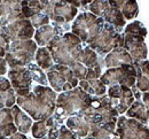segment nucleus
Returning a JSON list of instances; mask_svg holds the SVG:
<instances>
[{"label": "nucleus", "instance_id": "nucleus-1", "mask_svg": "<svg viewBox=\"0 0 149 139\" xmlns=\"http://www.w3.org/2000/svg\"><path fill=\"white\" fill-rule=\"evenodd\" d=\"M56 98L57 93L48 85H35L29 94L16 97V105L33 121H44L54 114Z\"/></svg>", "mask_w": 149, "mask_h": 139}, {"label": "nucleus", "instance_id": "nucleus-2", "mask_svg": "<svg viewBox=\"0 0 149 139\" xmlns=\"http://www.w3.org/2000/svg\"><path fill=\"white\" fill-rule=\"evenodd\" d=\"M91 98L92 96L86 93L79 86L70 91L61 92L56 98V107L53 114L54 119L62 125L70 116H80L90 106Z\"/></svg>", "mask_w": 149, "mask_h": 139}, {"label": "nucleus", "instance_id": "nucleus-3", "mask_svg": "<svg viewBox=\"0 0 149 139\" xmlns=\"http://www.w3.org/2000/svg\"><path fill=\"white\" fill-rule=\"evenodd\" d=\"M85 44L72 32H67L63 36H57L46 47L49 51L55 64L71 67L78 62Z\"/></svg>", "mask_w": 149, "mask_h": 139}, {"label": "nucleus", "instance_id": "nucleus-4", "mask_svg": "<svg viewBox=\"0 0 149 139\" xmlns=\"http://www.w3.org/2000/svg\"><path fill=\"white\" fill-rule=\"evenodd\" d=\"M80 116L91 125H99L108 122H116L119 114L111 106L107 94H104L101 97L92 96L90 106Z\"/></svg>", "mask_w": 149, "mask_h": 139}, {"label": "nucleus", "instance_id": "nucleus-5", "mask_svg": "<svg viewBox=\"0 0 149 139\" xmlns=\"http://www.w3.org/2000/svg\"><path fill=\"white\" fill-rule=\"evenodd\" d=\"M103 25V19L95 16L88 10H84L76 16L70 32L76 35L85 45H88L101 32Z\"/></svg>", "mask_w": 149, "mask_h": 139}, {"label": "nucleus", "instance_id": "nucleus-6", "mask_svg": "<svg viewBox=\"0 0 149 139\" xmlns=\"http://www.w3.org/2000/svg\"><path fill=\"white\" fill-rule=\"evenodd\" d=\"M87 46L96 52L97 55L106 57L113 48L124 46L123 28H116L104 22L101 32Z\"/></svg>", "mask_w": 149, "mask_h": 139}, {"label": "nucleus", "instance_id": "nucleus-7", "mask_svg": "<svg viewBox=\"0 0 149 139\" xmlns=\"http://www.w3.org/2000/svg\"><path fill=\"white\" fill-rule=\"evenodd\" d=\"M38 46L32 39L14 40L10 41L9 50L6 52L3 59L9 68L15 67H26L29 63L35 61V54Z\"/></svg>", "mask_w": 149, "mask_h": 139}, {"label": "nucleus", "instance_id": "nucleus-8", "mask_svg": "<svg viewBox=\"0 0 149 139\" xmlns=\"http://www.w3.org/2000/svg\"><path fill=\"white\" fill-rule=\"evenodd\" d=\"M48 84L56 93L70 91L78 86L79 80L74 76L70 67L63 64H55L46 71Z\"/></svg>", "mask_w": 149, "mask_h": 139}, {"label": "nucleus", "instance_id": "nucleus-9", "mask_svg": "<svg viewBox=\"0 0 149 139\" xmlns=\"http://www.w3.org/2000/svg\"><path fill=\"white\" fill-rule=\"evenodd\" d=\"M136 78V69L134 64H123L116 68H109L104 73H102L101 80L106 86L111 85H125L127 87H133L135 85Z\"/></svg>", "mask_w": 149, "mask_h": 139}, {"label": "nucleus", "instance_id": "nucleus-10", "mask_svg": "<svg viewBox=\"0 0 149 139\" xmlns=\"http://www.w3.org/2000/svg\"><path fill=\"white\" fill-rule=\"evenodd\" d=\"M116 133L119 139H149V128L136 119L120 115L116 121Z\"/></svg>", "mask_w": 149, "mask_h": 139}, {"label": "nucleus", "instance_id": "nucleus-11", "mask_svg": "<svg viewBox=\"0 0 149 139\" xmlns=\"http://www.w3.org/2000/svg\"><path fill=\"white\" fill-rule=\"evenodd\" d=\"M107 97L110 100L111 106L117 110L119 115L126 113L130 106L134 102V96L132 90L125 85H111L107 89Z\"/></svg>", "mask_w": 149, "mask_h": 139}, {"label": "nucleus", "instance_id": "nucleus-12", "mask_svg": "<svg viewBox=\"0 0 149 139\" xmlns=\"http://www.w3.org/2000/svg\"><path fill=\"white\" fill-rule=\"evenodd\" d=\"M7 75L16 97H24L32 91V77L26 67L19 66L15 68H9Z\"/></svg>", "mask_w": 149, "mask_h": 139}, {"label": "nucleus", "instance_id": "nucleus-13", "mask_svg": "<svg viewBox=\"0 0 149 139\" xmlns=\"http://www.w3.org/2000/svg\"><path fill=\"white\" fill-rule=\"evenodd\" d=\"M7 36L9 37L10 41L14 40H28L32 39L36 29L32 27L30 20L21 19L16 20L5 27H2Z\"/></svg>", "mask_w": 149, "mask_h": 139}, {"label": "nucleus", "instance_id": "nucleus-14", "mask_svg": "<svg viewBox=\"0 0 149 139\" xmlns=\"http://www.w3.org/2000/svg\"><path fill=\"white\" fill-rule=\"evenodd\" d=\"M124 48L130 53L133 61L138 62V61H142V60H147V45L145 38L141 36H136V35H130V34H124Z\"/></svg>", "mask_w": 149, "mask_h": 139}, {"label": "nucleus", "instance_id": "nucleus-15", "mask_svg": "<svg viewBox=\"0 0 149 139\" xmlns=\"http://www.w3.org/2000/svg\"><path fill=\"white\" fill-rule=\"evenodd\" d=\"M21 1L22 0H3L0 3V27L24 19L21 10Z\"/></svg>", "mask_w": 149, "mask_h": 139}, {"label": "nucleus", "instance_id": "nucleus-16", "mask_svg": "<svg viewBox=\"0 0 149 139\" xmlns=\"http://www.w3.org/2000/svg\"><path fill=\"white\" fill-rule=\"evenodd\" d=\"M78 15V8L74 7L72 5L68 3L65 0H55L54 8H53V16L51 22L56 23H64L71 22Z\"/></svg>", "mask_w": 149, "mask_h": 139}, {"label": "nucleus", "instance_id": "nucleus-17", "mask_svg": "<svg viewBox=\"0 0 149 139\" xmlns=\"http://www.w3.org/2000/svg\"><path fill=\"white\" fill-rule=\"evenodd\" d=\"M133 59L124 47H116L104 57V67L107 69L123 64H133Z\"/></svg>", "mask_w": 149, "mask_h": 139}, {"label": "nucleus", "instance_id": "nucleus-18", "mask_svg": "<svg viewBox=\"0 0 149 139\" xmlns=\"http://www.w3.org/2000/svg\"><path fill=\"white\" fill-rule=\"evenodd\" d=\"M83 139H119L116 133V122L91 125L90 133Z\"/></svg>", "mask_w": 149, "mask_h": 139}, {"label": "nucleus", "instance_id": "nucleus-19", "mask_svg": "<svg viewBox=\"0 0 149 139\" xmlns=\"http://www.w3.org/2000/svg\"><path fill=\"white\" fill-rule=\"evenodd\" d=\"M10 110H12L13 121H14V124H15L17 131L21 133H24V135L30 132L31 126L33 124V119H31L23 109H21L16 103L10 108Z\"/></svg>", "mask_w": 149, "mask_h": 139}, {"label": "nucleus", "instance_id": "nucleus-20", "mask_svg": "<svg viewBox=\"0 0 149 139\" xmlns=\"http://www.w3.org/2000/svg\"><path fill=\"white\" fill-rule=\"evenodd\" d=\"M65 126L78 139L85 138L91 131V124L81 116H70L65 119Z\"/></svg>", "mask_w": 149, "mask_h": 139}, {"label": "nucleus", "instance_id": "nucleus-21", "mask_svg": "<svg viewBox=\"0 0 149 139\" xmlns=\"http://www.w3.org/2000/svg\"><path fill=\"white\" fill-rule=\"evenodd\" d=\"M17 132L10 108L0 109V137H9Z\"/></svg>", "mask_w": 149, "mask_h": 139}, {"label": "nucleus", "instance_id": "nucleus-22", "mask_svg": "<svg viewBox=\"0 0 149 139\" xmlns=\"http://www.w3.org/2000/svg\"><path fill=\"white\" fill-rule=\"evenodd\" d=\"M57 36H58V34L55 30V28L49 23L47 25L40 27L39 29H36L33 38H35V41H36L37 46L46 47Z\"/></svg>", "mask_w": 149, "mask_h": 139}, {"label": "nucleus", "instance_id": "nucleus-23", "mask_svg": "<svg viewBox=\"0 0 149 139\" xmlns=\"http://www.w3.org/2000/svg\"><path fill=\"white\" fill-rule=\"evenodd\" d=\"M78 86L81 87L86 93L90 96L95 97H101L107 93V86L100 80H79Z\"/></svg>", "mask_w": 149, "mask_h": 139}, {"label": "nucleus", "instance_id": "nucleus-24", "mask_svg": "<svg viewBox=\"0 0 149 139\" xmlns=\"http://www.w3.org/2000/svg\"><path fill=\"white\" fill-rule=\"evenodd\" d=\"M126 117L134 119L143 124L147 125L148 116H147V109L142 100H134V102L130 106V108L126 110Z\"/></svg>", "mask_w": 149, "mask_h": 139}, {"label": "nucleus", "instance_id": "nucleus-25", "mask_svg": "<svg viewBox=\"0 0 149 139\" xmlns=\"http://www.w3.org/2000/svg\"><path fill=\"white\" fill-rule=\"evenodd\" d=\"M35 61L38 67H40L44 71H47L54 66V61L47 47H38L35 54Z\"/></svg>", "mask_w": 149, "mask_h": 139}, {"label": "nucleus", "instance_id": "nucleus-26", "mask_svg": "<svg viewBox=\"0 0 149 139\" xmlns=\"http://www.w3.org/2000/svg\"><path fill=\"white\" fill-rule=\"evenodd\" d=\"M102 19L106 23H109L116 28H124L126 25V20L124 19L122 12L111 6L108 8V10L106 12Z\"/></svg>", "mask_w": 149, "mask_h": 139}, {"label": "nucleus", "instance_id": "nucleus-27", "mask_svg": "<svg viewBox=\"0 0 149 139\" xmlns=\"http://www.w3.org/2000/svg\"><path fill=\"white\" fill-rule=\"evenodd\" d=\"M26 68L30 70L31 73V77H32V82H36L38 85H44V86H47L48 85V80H47V76H46V73L40 68L38 67L36 63L31 62L26 66Z\"/></svg>", "mask_w": 149, "mask_h": 139}, {"label": "nucleus", "instance_id": "nucleus-28", "mask_svg": "<svg viewBox=\"0 0 149 139\" xmlns=\"http://www.w3.org/2000/svg\"><path fill=\"white\" fill-rule=\"evenodd\" d=\"M109 7H110V5H109V1L108 0H93L86 7V10L91 12L95 16L102 19Z\"/></svg>", "mask_w": 149, "mask_h": 139}, {"label": "nucleus", "instance_id": "nucleus-29", "mask_svg": "<svg viewBox=\"0 0 149 139\" xmlns=\"http://www.w3.org/2000/svg\"><path fill=\"white\" fill-rule=\"evenodd\" d=\"M120 12L125 20H133L139 14V7L136 0H127L120 8Z\"/></svg>", "mask_w": 149, "mask_h": 139}, {"label": "nucleus", "instance_id": "nucleus-30", "mask_svg": "<svg viewBox=\"0 0 149 139\" xmlns=\"http://www.w3.org/2000/svg\"><path fill=\"white\" fill-rule=\"evenodd\" d=\"M33 138L36 139H46L47 133H48V126L46 124V119L44 121H35L31 130Z\"/></svg>", "mask_w": 149, "mask_h": 139}, {"label": "nucleus", "instance_id": "nucleus-31", "mask_svg": "<svg viewBox=\"0 0 149 139\" xmlns=\"http://www.w3.org/2000/svg\"><path fill=\"white\" fill-rule=\"evenodd\" d=\"M124 34H130V35H136V36H141V37H146L147 36V29L146 27L140 22V21H133L129 23L125 29H124Z\"/></svg>", "mask_w": 149, "mask_h": 139}, {"label": "nucleus", "instance_id": "nucleus-32", "mask_svg": "<svg viewBox=\"0 0 149 139\" xmlns=\"http://www.w3.org/2000/svg\"><path fill=\"white\" fill-rule=\"evenodd\" d=\"M46 124L48 126V133L46 139H57L58 138V133H60V126L61 124L54 119V116H49L46 119Z\"/></svg>", "mask_w": 149, "mask_h": 139}, {"label": "nucleus", "instance_id": "nucleus-33", "mask_svg": "<svg viewBox=\"0 0 149 139\" xmlns=\"http://www.w3.org/2000/svg\"><path fill=\"white\" fill-rule=\"evenodd\" d=\"M29 20H30L31 24H32V27H33L35 29H39L40 27H44V25H47V24L51 23L49 17H48L45 13H42V12L35 14V15L31 16Z\"/></svg>", "mask_w": 149, "mask_h": 139}, {"label": "nucleus", "instance_id": "nucleus-34", "mask_svg": "<svg viewBox=\"0 0 149 139\" xmlns=\"http://www.w3.org/2000/svg\"><path fill=\"white\" fill-rule=\"evenodd\" d=\"M136 69V68H135ZM135 86L136 89L141 92H148L149 91V76L142 75L138 69H136V78H135Z\"/></svg>", "mask_w": 149, "mask_h": 139}, {"label": "nucleus", "instance_id": "nucleus-35", "mask_svg": "<svg viewBox=\"0 0 149 139\" xmlns=\"http://www.w3.org/2000/svg\"><path fill=\"white\" fill-rule=\"evenodd\" d=\"M10 45V39L5 32L3 28L0 27V58H3L6 52H8Z\"/></svg>", "mask_w": 149, "mask_h": 139}, {"label": "nucleus", "instance_id": "nucleus-36", "mask_svg": "<svg viewBox=\"0 0 149 139\" xmlns=\"http://www.w3.org/2000/svg\"><path fill=\"white\" fill-rule=\"evenodd\" d=\"M70 68H71V70L74 71V76L77 77V80H83L86 78L87 68H86L84 64H81L80 62H74Z\"/></svg>", "mask_w": 149, "mask_h": 139}, {"label": "nucleus", "instance_id": "nucleus-37", "mask_svg": "<svg viewBox=\"0 0 149 139\" xmlns=\"http://www.w3.org/2000/svg\"><path fill=\"white\" fill-rule=\"evenodd\" d=\"M134 67L142 74V75H146L149 76V61L148 60H142V61H138V62H133Z\"/></svg>", "mask_w": 149, "mask_h": 139}, {"label": "nucleus", "instance_id": "nucleus-38", "mask_svg": "<svg viewBox=\"0 0 149 139\" xmlns=\"http://www.w3.org/2000/svg\"><path fill=\"white\" fill-rule=\"evenodd\" d=\"M57 139H78L74 133L65 126V124H62L60 126V133Z\"/></svg>", "mask_w": 149, "mask_h": 139}, {"label": "nucleus", "instance_id": "nucleus-39", "mask_svg": "<svg viewBox=\"0 0 149 139\" xmlns=\"http://www.w3.org/2000/svg\"><path fill=\"white\" fill-rule=\"evenodd\" d=\"M7 63L3 58H0V76H5V74L8 71L7 70Z\"/></svg>", "mask_w": 149, "mask_h": 139}, {"label": "nucleus", "instance_id": "nucleus-40", "mask_svg": "<svg viewBox=\"0 0 149 139\" xmlns=\"http://www.w3.org/2000/svg\"><path fill=\"white\" fill-rule=\"evenodd\" d=\"M6 139H29L26 137V135H24V133H21V132H15L14 135H12V136H9V137H6Z\"/></svg>", "mask_w": 149, "mask_h": 139}, {"label": "nucleus", "instance_id": "nucleus-41", "mask_svg": "<svg viewBox=\"0 0 149 139\" xmlns=\"http://www.w3.org/2000/svg\"><path fill=\"white\" fill-rule=\"evenodd\" d=\"M141 100H142V102L145 103L146 109H149V93L148 92L142 93V96H141Z\"/></svg>", "mask_w": 149, "mask_h": 139}, {"label": "nucleus", "instance_id": "nucleus-42", "mask_svg": "<svg viewBox=\"0 0 149 139\" xmlns=\"http://www.w3.org/2000/svg\"><path fill=\"white\" fill-rule=\"evenodd\" d=\"M0 139H6V137H0Z\"/></svg>", "mask_w": 149, "mask_h": 139}, {"label": "nucleus", "instance_id": "nucleus-43", "mask_svg": "<svg viewBox=\"0 0 149 139\" xmlns=\"http://www.w3.org/2000/svg\"><path fill=\"white\" fill-rule=\"evenodd\" d=\"M148 93H149V91H148Z\"/></svg>", "mask_w": 149, "mask_h": 139}]
</instances>
